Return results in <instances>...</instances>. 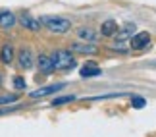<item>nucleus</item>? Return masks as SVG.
Instances as JSON below:
<instances>
[{
	"mask_svg": "<svg viewBox=\"0 0 156 137\" xmlns=\"http://www.w3.org/2000/svg\"><path fill=\"white\" fill-rule=\"evenodd\" d=\"M39 21H41V25H44L52 33H68L71 29V21L62 16H43V17H39Z\"/></svg>",
	"mask_w": 156,
	"mask_h": 137,
	"instance_id": "nucleus-1",
	"label": "nucleus"
},
{
	"mask_svg": "<svg viewBox=\"0 0 156 137\" xmlns=\"http://www.w3.org/2000/svg\"><path fill=\"white\" fill-rule=\"evenodd\" d=\"M50 60H52V66L54 70H73L75 68V58L73 54H71L69 50H64V49H58V50H54L52 54H50Z\"/></svg>",
	"mask_w": 156,
	"mask_h": 137,
	"instance_id": "nucleus-2",
	"label": "nucleus"
},
{
	"mask_svg": "<svg viewBox=\"0 0 156 137\" xmlns=\"http://www.w3.org/2000/svg\"><path fill=\"white\" fill-rule=\"evenodd\" d=\"M17 66H20L21 70H31L35 66V58H33V52L31 49H20V52H17Z\"/></svg>",
	"mask_w": 156,
	"mask_h": 137,
	"instance_id": "nucleus-3",
	"label": "nucleus"
},
{
	"mask_svg": "<svg viewBox=\"0 0 156 137\" xmlns=\"http://www.w3.org/2000/svg\"><path fill=\"white\" fill-rule=\"evenodd\" d=\"M151 43V33L148 31H139L135 35H131V49L133 50H143L145 46Z\"/></svg>",
	"mask_w": 156,
	"mask_h": 137,
	"instance_id": "nucleus-4",
	"label": "nucleus"
},
{
	"mask_svg": "<svg viewBox=\"0 0 156 137\" xmlns=\"http://www.w3.org/2000/svg\"><path fill=\"white\" fill-rule=\"evenodd\" d=\"M66 83H54V85H46V87H41L37 89V91H33L29 97L31 99H41V97H46V95H54V93H58L60 89H64Z\"/></svg>",
	"mask_w": 156,
	"mask_h": 137,
	"instance_id": "nucleus-5",
	"label": "nucleus"
},
{
	"mask_svg": "<svg viewBox=\"0 0 156 137\" xmlns=\"http://www.w3.org/2000/svg\"><path fill=\"white\" fill-rule=\"evenodd\" d=\"M17 21H20L25 29H29V31H39L41 29V21L37 20V17H33L31 14H21Z\"/></svg>",
	"mask_w": 156,
	"mask_h": 137,
	"instance_id": "nucleus-6",
	"label": "nucleus"
},
{
	"mask_svg": "<svg viewBox=\"0 0 156 137\" xmlns=\"http://www.w3.org/2000/svg\"><path fill=\"white\" fill-rule=\"evenodd\" d=\"M37 68L41 70V74L50 75L52 71H54V66H52L50 56H48V54H39V58H37Z\"/></svg>",
	"mask_w": 156,
	"mask_h": 137,
	"instance_id": "nucleus-7",
	"label": "nucleus"
},
{
	"mask_svg": "<svg viewBox=\"0 0 156 137\" xmlns=\"http://www.w3.org/2000/svg\"><path fill=\"white\" fill-rule=\"evenodd\" d=\"M17 23V17L10 10H0V27L2 29H12Z\"/></svg>",
	"mask_w": 156,
	"mask_h": 137,
	"instance_id": "nucleus-8",
	"label": "nucleus"
},
{
	"mask_svg": "<svg viewBox=\"0 0 156 137\" xmlns=\"http://www.w3.org/2000/svg\"><path fill=\"white\" fill-rule=\"evenodd\" d=\"M79 74H81V77H97V75L102 74V70L98 68L97 62H87V64H83Z\"/></svg>",
	"mask_w": 156,
	"mask_h": 137,
	"instance_id": "nucleus-9",
	"label": "nucleus"
},
{
	"mask_svg": "<svg viewBox=\"0 0 156 137\" xmlns=\"http://www.w3.org/2000/svg\"><path fill=\"white\" fill-rule=\"evenodd\" d=\"M0 62L6 64V66H10V64L14 62V46H12L10 43L0 46Z\"/></svg>",
	"mask_w": 156,
	"mask_h": 137,
	"instance_id": "nucleus-10",
	"label": "nucleus"
},
{
	"mask_svg": "<svg viewBox=\"0 0 156 137\" xmlns=\"http://www.w3.org/2000/svg\"><path fill=\"white\" fill-rule=\"evenodd\" d=\"M100 35H102V37H114V35H118V21L106 20L102 25H100Z\"/></svg>",
	"mask_w": 156,
	"mask_h": 137,
	"instance_id": "nucleus-11",
	"label": "nucleus"
},
{
	"mask_svg": "<svg viewBox=\"0 0 156 137\" xmlns=\"http://www.w3.org/2000/svg\"><path fill=\"white\" fill-rule=\"evenodd\" d=\"M71 49H73L75 52H79V54H94L97 52V46L91 45V43H73L71 45Z\"/></svg>",
	"mask_w": 156,
	"mask_h": 137,
	"instance_id": "nucleus-12",
	"label": "nucleus"
},
{
	"mask_svg": "<svg viewBox=\"0 0 156 137\" xmlns=\"http://www.w3.org/2000/svg\"><path fill=\"white\" fill-rule=\"evenodd\" d=\"M77 35H79V39L83 41V43H94V39H97V35H94V31L91 27H79L77 29Z\"/></svg>",
	"mask_w": 156,
	"mask_h": 137,
	"instance_id": "nucleus-13",
	"label": "nucleus"
},
{
	"mask_svg": "<svg viewBox=\"0 0 156 137\" xmlns=\"http://www.w3.org/2000/svg\"><path fill=\"white\" fill-rule=\"evenodd\" d=\"M75 100V95H64V97H58V99H52V106H60V104H66V103H73Z\"/></svg>",
	"mask_w": 156,
	"mask_h": 137,
	"instance_id": "nucleus-14",
	"label": "nucleus"
},
{
	"mask_svg": "<svg viewBox=\"0 0 156 137\" xmlns=\"http://www.w3.org/2000/svg\"><path fill=\"white\" fill-rule=\"evenodd\" d=\"M135 23H125L123 29H122V33H119V41L125 39V37H129V35H135Z\"/></svg>",
	"mask_w": 156,
	"mask_h": 137,
	"instance_id": "nucleus-15",
	"label": "nucleus"
},
{
	"mask_svg": "<svg viewBox=\"0 0 156 137\" xmlns=\"http://www.w3.org/2000/svg\"><path fill=\"white\" fill-rule=\"evenodd\" d=\"M145 104H147V100L143 97H139V95H133V97H131V106H133V108H143Z\"/></svg>",
	"mask_w": 156,
	"mask_h": 137,
	"instance_id": "nucleus-16",
	"label": "nucleus"
},
{
	"mask_svg": "<svg viewBox=\"0 0 156 137\" xmlns=\"http://www.w3.org/2000/svg\"><path fill=\"white\" fill-rule=\"evenodd\" d=\"M17 97L16 95H4V97H0V106H8L12 103H16Z\"/></svg>",
	"mask_w": 156,
	"mask_h": 137,
	"instance_id": "nucleus-17",
	"label": "nucleus"
},
{
	"mask_svg": "<svg viewBox=\"0 0 156 137\" xmlns=\"http://www.w3.org/2000/svg\"><path fill=\"white\" fill-rule=\"evenodd\" d=\"M14 87L17 89V91H23V89H25V79H23L21 75H16L14 77Z\"/></svg>",
	"mask_w": 156,
	"mask_h": 137,
	"instance_id": "nucleus-18",
	"label": "nucleus"
},
{
	"mask_svg": "<svg viewBox=\"0 0 156 137\" xmlns=\"http://www.w3.org/2000/svg\"><path fill=\"white\" fill-rule=\"evenodd\" d=\"M10 112H16V108H8V106H4V108H0V116L10 114Z\"/></svg>",
	"mask_w": 156,
	"mask_h": 137,
	"instance_id": "nucleus-19",
	"label": "nucleus"
},
{
	"mask_svg": "<svg viewBox=\"0 0 156 137\" xmlns=\"http://www.w3.org/2000/svg\"><path fill=\"white\" fill-rule=\"evenodd\" d=\"M0 87H2V75H0Z\"/></svg>",
	"mask_w": 156,
	"mask_h": 137,
	"instance_id": "nucleus-20",
	"label": "nucleus"
}]
</instances>
